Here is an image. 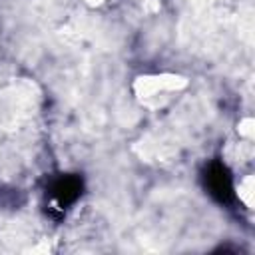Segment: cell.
<instances>
[{"instance_id":"cell-1","label":"cell","mask_w":255,"mask_h":255,"mask_svg":"<svg viewBox=\"0 0 255 255\" xmlns=\"http://www.w3.org/2000/svg\"><path fill=\"white\" fill-rule=\"evenodd\" d=\"M205 187L213 199L219 203H229L233 199V181L229 169L221 161L209 163L205 169Z\"/></svg>"},{"instance_id":"cell-2","label":"cell","mask_w":255,"mask_h":255,"mask_svg":"<svg viewBox=\"0 0 255 255\" xmlns=\"http://www.w3.org/2000/svg\"><path fill=\"white\" fill-rule=\"evenodd\" d=\"M82 193V179L76 175H64L52 185V195L60 207L72 205Z\"/></svg>"}]
</instances>
